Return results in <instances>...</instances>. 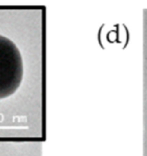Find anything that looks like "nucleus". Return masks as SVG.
Wrapping results in <instances>:
<instances>
[{
  "instance_id": "f257e3e1",
  "label": "nucleus",
  "mask_w": 147,
  "mask_h": 156,
  "mask_svg": "<svg viewBox=\"0 0 147 156\" xmlns=\"http://www.w3.org/2000/svg\"><path fill=\"white\" fill-rule=\"evenodd\" d=\"M24 66L19 48L8 37L0 35V99L11 96L23 79Z\"/></svg>"
}]
</instances>
